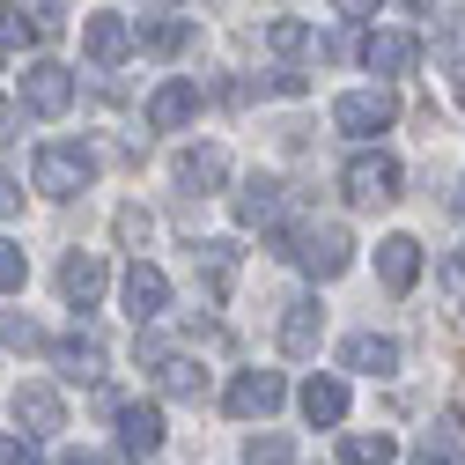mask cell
<instances>
[{"label":"cell","mask_w":465,"mask_h":465,"mask_svg":"<svg viewBox=\"0 0 465 465\" xmlns=\"http://www.w3.org/2000/svg\"><path fill=\"white\" fill-rule=\"evenodd\" d=\"M23 104L37 111V119H60V111L74 104V74H67L60 60H37V67L23 74Z\"/></svg>","instance_id":"8992f818"},{"label":"cell","mask_w":465,"mask_h":465,"mask_svg":"<svg viewBox=\"0 0 465 465\" xmlns=\"http://www.w3.org/2000/svg\"><path fill=\"white\" fill-rule=\"evenodd\" d=\"M193 111H200V82H185V74H178V82H163V89L148 96V126H155V134H178Z\"/></svg>","instance_id":"30bf717a"},{"label":"cell","mask_w":465,"mask_h":465,"mask_svg":"<svg viewBox=\"0 0 465 465\" xmlns=\"http://www.w3.org/2000/svg\"><path fill=\"white\" fill-rule=\"evenodd\" d=\"M281 399H288L281 370H244L237 384H229V414H237V421H266V414H273Z\"/></svg>","instance_id":"52a82bcc"},{"label":"cell","mask_w":465,"mask_h":465,"mask_svg":"<svg viewBox=\"0 0 465 465\" xmlns=\"http://www.w3.org/2000/svg\"><path fill=\"white\" fill-rule=\"evenodd\" d=\"M281 200H288L281 178H244V193H237V222H244V229H273V222H281Z\"/></svg>","instance_id":"5bb4252c"},{"label":"cell","mask_w":465,"mask_h":465,"mask_svg":"<svg viewBox=\"0 0 465 465\" xmlns=\"http://www.w3.org/2000/svg\"><path fill=\"white\" fill-rule=\"evenodd\" d=\"M450 74H458V104H465V67H450Z\"/></svg>","instance_id":"8d00e7d4"},{"label":"cell","mask_w":465,"mask_h":465,"mask_svg":"<svg viewBox=\"0 0 465 465\" xmlns=\"http://www.w3.org/2000/svg\"><path fill=\"white\" fill-rule=\"evenodd\" d=\"M414 465H465V458H458V443H436V436H421V443H414Z\"/></svg>","instance_id":"4dcf8cb0"},{"label":"cell","mask_w":465,"mask_h":465,"mask_svg":"<svg viewBox=\"0 0 465 465\" xmlns=\"http://www.w3.org/2000/svg\"><path fill=\"white\" fill-rule=\"evenodd\" d=\"M303 414H311V429H340L347 421V384L340 377H311L303 384Z\"/></svg>","instance_id":"d6986e66"},{"label":"cell","mask_w":465,"mask_h":465,"mask_svg":"<svg viewBox=\"0 0 465 465\" xmlns=\"http://www.w3.org/2000/svg\"><path fill=\"white\" fill-rule=\"evenodd\" d=\"M362 60H370V74H406L421 60V45L406 30H377V37H362Z\"/></svg>","instance_id":"2e32d148"},{"label":"cell","mask_w":465,"mask_h":465,"mask_svg":"<svg viewBox=\"0 0 465 465\" xmlns=\"http://www.w3.org/2000/svg\"><path fill=\"white\" fill-rule=\"evenodd\" d=\"M340 15H377V0H332Z\"/></svg>","instance_id":"e575fe53"},{"label":"cell","mask_w":465,"mask_h":465,"mask_svg":"<svg viewBox=\"0 0 465 465\" xmlns=\"http://www.w3.org/2000/svg\"><path fill=\"white\" fill-rule=\"evenodd\" d=\"M340 362L362 370V377H391V370H399V340H384V332H355V340L340 347Z\"/></svg>","instance_id":"e0dca14e"},{"label":"cell","mask_w":465,"mask_h":465,"mask_svg":"<svg viewBox=\"0 0 465 465\" xmlns=\"http://www.w3.org/2000/svg\"><path fill=\"white\" fill-rule=\"evenodd\" d=\"M266 89H273V96H303V67H273Z\"/></svg>","instance_id":"d6a6232c"},{"label":"cell","mask_w":465,"mask_h":465,"mask_svg":"<svg viewBox=\"0 0 465 465\" xmlns=\"http://www.w3.org/2000/svg\"><path fill=\"white\" fill-rule=\"evenodd\" d=\"M15 421H23V436H60L67 429V406H60L52 384H23L15 391Z\"/></svg>","instance_id":"9c48e42d"},{"label":"cell","mask_w":465,"mask_h":465,"mask_svg":"<svg viewBox=\"0 0 465 465\" xmlns=\"http://www.w3.org/2000/svg\"><path fill=\"white\" fill-rule=\"evenodd\" d=\"M134 37H141V45L155 52V60H170V52H185V37H193V30H185L178 15H155V23H141Z\"/></svg>","instance_id":"cb8c5ba5"},{"label":"cell","mask_w":465,"mask_h":465,"mask_svg":"<svg viewBox=\"0 0 465 465\" xmlns=\"http://www.w3.org/2000/svg\"><path fill=\"white\" fill-rule=\"evenodd\" d=\"M288 259H303L311 281H340L347 266H355V237H347L340 222H311V229H296V252Z\"/></svg>","instance_id":"6da1fadb"},{"label":"cell","mask_w":465,"mask_h":465,"mask_svg":"<svg viewBox=\"0 0 465 465\" xmlns=\"http://www.w3.org/2000/svg\"><path fill=\"white\" fill-rule=\"evenodd\" d=\"M458 273H465V244H458Z\"/></svg>","instance_id":"ab89813d"},{"label":"cell","mask_w":465,"mask_h":465,"mask_svg":"<svg viewBox=\"0 0 465 465\" xmlns=\"http://www.w3.org/2000/svg\"><path fill=\"white\" fill-rule=\"evenodd\" d=\"M60 465H96V458H82V450H67V458H60Z\"/></svg>","instance_id":"d590c367"},{"label":"cell","mask_w":465,"mask_h":465,"mask_svg":"<svg viewBox=\"0 0 465 465\" xmlns=\"http://www.w3.org/2000/svg\"><path fill=\"white\" fill-rule=\"evenodd\" d=\"M111 229H119L126 252H148V237H155V222H148L141 207H119V214H111Z\"/></svg>","instance_id":"d4e9b609"},{"label":"cell","mask_w":465,"mask_h":465,"mask_svg":"<svg viewBox=\"0 0 465 465\" xmlns=\"http://www.w3.org/2000/svg\"><path fill=\"white\" fill-rule=\"evenodd\" d=\"M52 355H60V370H67L74 384L104 377V347H96V332H74V340H60V347H52Z\"/></svg>","instance_id":"ffe728a7"},{"label":"cell","mask_w":465,"mask_h":465,"mask_svg":"<svg viewBox=\"0 0 465 465\" xmlns=\"http://www.w3.org/2000/svg\"><path fill=\"white\" fill-rule=\"evenodd\" d=\"M163 303H170V281H163L148 259H134V266H126V318H134V325H155Z\"/></svg>","instance_id":"ba28073f"},{"label":"cell","mask_w":465,"mask_h":465,"mask_svg":"<svg viewBox=\"0 0 465 465\" xmlns=\"http://www.w3.org/2000/svg\"><path fill=\"white\" fill-rule=\"evenodd\" d=\"M318 340H325V311L318 303H288V318H281V347H288V355H318Z\"/></svg>","instance_id":"ac0fdd59"},{"label":"cell","mask_w":465,"mask_h":465,"mask_svg":"<svg viewBox=\"0 0 465 465\" xmlns=\"http://www.w3.org/2000/svg\"><path fill=\"white\" fill-rule=\"evenodd\" d=\"M23 273H30V259H23L15 244H0V296H15V288H23Z\"/></svg>","instance_id":"f546056e"},{"label":"cell","mask_w":465,"mask_h":465,"mask_svg":"<svg viewBox=\"0 0 465 465\" xmlns=\"http://www.w3.org/2000/svg\"><path fill=\"white\" fill-rule=\"evenodd\" d=\"M200 266H207V303H229V281H237V244H229V237L200 244Z\"/></svg>","instance_id":"44dd1931"},{"label":"cell","mask_w":465,"mask_h":465,"mask_svg":"<svg viewBox=\"0 0 465 465\" xmlns=\"http://www.w3.org/2000/svg\"><path fill=\"white\" fill-rule=\"evenodd\" d=\"M60 30H67L60 0H45V8H30V37H37V45H60Z\"/></svg>","instance_id":"f1b7e54d"},{"label":"cell","mask_w":465,"mask_h":465,"mask_svg":"<svg viewBox=\"0 0 465 465\" xmlns=\"http://www.w3.org/2000/svg\"><path fill=\"white\" fill-rule=\"evenodd\" d=\"M23 207V193H15V178H8V170H0V214H15Z\"/></svg>","instance_id":"836d02e7"},{"label":"cell","mask_w":465,"mask_h":465,"mask_svg":"<svg viewBox=\"0 0 465 465\" xmlns=\"http://www.w3.org/2000/svg\"><path fill=\"white\" fill-rule=\"evenodd\" d=\"M163 399L200 406V399H207V370H200V362H185V355H163Z\"/></svg>","instance_id":"7402d4cb"},{"label":"cell","mask_w":465,"mask_h":465,"mask_svg":"<svg viewBox=\"0 0 465 465\" xmlns=\"http://www.w3.org/2000/svg\"><path fill=\"white\" fill-rule=\"evenodd\" d=\"M0 52H8V45H0Z\"/></svg>","instance_id":"60d3db41"},{"label":"cell","mask_w":465,"mask_h":465,"mask_svg":"<svg viewBox=\"0 0 465 465\" xmlns=\"http://www.w3.org/2000/svg\"><path fill=\"white\" fill-rule=\"evenodd\" d=\"M244 465H296V443H288V436H252Z\"/></svg>","instance_id":"4316f807"},{"label":"cell","mask_w":465,"mask_h":465,"mask_svg":"<svg viewBox=\"0 0 465 465\" xmlns=\"http://www.w3.org/2000/svg\"><path fill=\"white\" fill-rule=\"evenodd\" d=\"M340 458H347V465H391V458H399V443H391L384 429H377V436H362V429H355V436H340Z\"/></svg>","instance_id":"603a6c76"},{"label":"cell","mask_w":465,"mask_h":465,"mask_svg":"<svg viewBox=\"0 0 465 465\" xmlns=\"http://www.w3.org/2000/svg\"><path fill=\"white\" fill-rule=\"evenodd\" d=\"M8 119H15V111H8V104H0V126H8Z\"/></svg>","instance_id":"f35d334b"},{"label":"cell","mask_w":465,"mask_h":465,"mask_svg":"<svg viewBox=\"0 0 465 465\" xmlns=\"http://www.w3.org/2000/svg\"><path fill=\"white\" fill-rule=\"evenodd\" d=\"M30 178H37V193H52V200H74V193H89L96 163H89V148H67V141H52V148H37Z\"/></svg>","instance_id":"7a4b0ae2"},{"label":"cell","mask_w":465,"mask_h":465,"mask_svg":"<svg viewBox=\"0 0 465 465\" xmlns=\"http://www.w3.org/2000/svg\"><path fill=\"white\" fill-rule=\"evenodd\" d=\"M111 414H119V450H126V465H141V458L163 450V406L134 399V406H111Z\"/></svg>","instance_id":"277c9868"},{"label":"cell","mask_w":465,"mask_h":465,"mask_svg":"<svg viewBox=\"0 0 465 465\" xmlns=\"http://www.w3.org/2000/svg\"><path fill=\"white\" fill-rule=\"evenodd\" d=\"M340 185H347L355 207H391V200H399V163H391V155H355Z\"/></svg>","instance_id":"3957f363"},{"label":"cell","mask_w":465,"mask_h":465,"mask_svg":"<svg viewBox=\"0 0 465 465\" xmlns=\"http://www.w3.org/2000/svg\"><path fill=\"white\" fill-rule=\"evenodd\" d=\"M82 45H89L96 67H119L126 52H134V23H126V15H89V23H82Z\"/></svg>","instance_id":"8fae6325"},{"label":"cell","mask_w":465,"mask_h":465,"mask_svg":"<svg viewBox=\"0 0 465 465\" xmlns=\"http://www.w3.org/2000/svg\"><path fill=\"white\" fill-rule=\"evenodd\" d=\"M332 126H340V134H355V141L384 134V126H391V96H384V89H347V96L332 104Z\"/></svg>","instance_id":"5b68a950"},{"label":"cell","mask_w":465,"mask_h":465,"mask_svg":"<svg viewBox=\"0 0 465 465\" xmlns=\"http://www.w3.org/2000/svg\"><path fill=\"white\" fill-rule=\"evenodd\" d=\"M266 45H273V52H303V45H311V23L281 15V23H266Z\"/></svg>","instance_id":"83f0119b"},{"label":"cell","mask_w":465,"mask_h":465,"mask_svg":"<svg viewBox=\"0 0 465 465\" xmlns=\"http://www.w3.org/2000/svg\"><path fill=\"white\" fill-rule=\"evenodd\" d=\"M450 207H458V214H465V185H458V193H450Z\"/></svg>","instance_id":"74e56055"},{"label":"cell","mask_w":465,"mask_h":465,"mask_svg":"<svg viewBox=\"0 0 465 465\" xmlns=\"http://www.w3.org/2000/svg\"><path fill=\"white\" fill-rule=\"evenodd\" d=\"M30 37V15L23 8H0V45H23Z\"/></svg>","instance_id":"1f68e13d"},{"label":"cell","mask_w":465,"mask_h":465,"mask_svg":"<svg viewBox=\"0 0 465 465\" xmlns=\"http://www.w3.org/2000/svg\"><path fill=\"white\" fill-rule=\"evenodd\" d=\"M377 281L391 288V296H406V288L421 281V244L414 237H384L377 244Z\"/></svg>","instance_id":"7c38bea8"},{"label":"cell","mask_w":465,"mask_h":465,"mask_svg":"<svg viewBox=\"0 0 465 465\" xmlns=\"http://www.w3.org/2000/svg\"><path fill=\"white\" fill-rule=\"evenodd\" d=\"M104 281H111V273H104V259H96V252H74V259L60 266V296H67L74 311H89V303L104 296Z\"/></svg>","instance_id":"9a60e30c"},{"label":"cell","mask_w":465,"mask_h":465,"mask_svg":"<svg viewBox=\"0 0 465 465\" xmlns=\"http://www.w3.org/2000/svg\"><path fill=\"white\" fill-rule=\"evenodd\" d=\"M0 347H15V355H37V347H45V332H37L23 311H8V318H0Z\"/></svg>","instance_id":"484cf974"},{"label":"cell","mask_w":465,"mask_h":465,"mask_svg":"<svg viewBox=\"0 0 465 465\" xmlns=\"http://www.w3.org/2000/svg\"><path fill=\"white\" fill-rule=\"evenodd\" d=\"M170 178H178V193H214L229 178V155L222 148H185L178 163H170Z\"/></svg>","instance_id":"4fadbf2b"}]
</instances>
